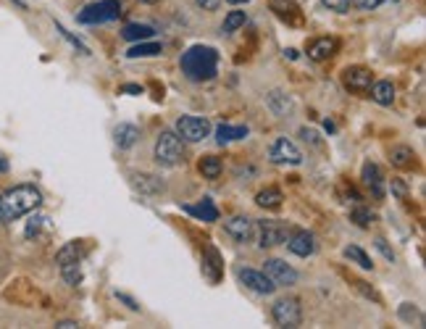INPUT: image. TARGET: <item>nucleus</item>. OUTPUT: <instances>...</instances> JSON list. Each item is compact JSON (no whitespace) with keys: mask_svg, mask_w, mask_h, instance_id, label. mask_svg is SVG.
Wrapping results in <instances>:
<instances>
[{"mask_svg":"<svg viewBox=\"0 0 426 329\" xmlns=\"http://www.w3.org/2000/svg\"><path fill=\"white\" fill-rule=\"evenodd\" d=\"M229 5H242V3H250V0H226Z\"/></svg>","mask_w":426,"mask_h":329,"instance_id":"nucleus-46","label":"nucleus"},{"mask_svg":"<svg viewBox=\"0 0 426 329\" xmlns=\"http://www.w3.org/2000/svg\"><path fill=\"white\" fill-rule=\"evenodd\" d=\"M290 229L279 222H253V240L258 243V248H274V245H282L287 240Z\"/></svg>","mask_w":426,"mask_h":329,"instance_id":"nucleus-4","label":"nucleus"},{"mask_svg":"<svg viewBox=\"0 0 426 329\" xmlns=\"http://www.w3.org/2000/svg\"><path fill=\"white\" fill-rule=\"evenodd\" d=\"M82 256V250H79V245L77 243H68L66 248H61L58 250V256H55V263L61 266V263H71V261H79Z\"/></svg>","mask_w":426,"mask_h":329,"instance_id":"nucleus-32","label":"nucleus"},{"mask_svg":"<svg viewBox=\"0 0 426 329\" xmlns=\"http://www.w3.org/2000/svg\"><path fill=\"white\" fill-rule=\"evenodd\" d=\"M292 98L290 95H284V92H279V90H274L269 92V108H271L276 116H287L292 111Z\"/></svg>","mask_w":426,"mask_h":329,"instance_id":"nucleus-21","label":"nucleus"},{"mask_svg":"<svg viewBox=\"0 0 426 329\" xmlns=\"http://www.w3.org/2000/svg\"><path fill=\"white\" fill-rule=\"evenodd\" d=\"M390 161H392V166L397 169H413L416 166V153H413V148L408 145H397L390 150Z\"/></svg>","mask_w":426,"mask_h":329,"instance_id":"nucleus-20","label":"nucleus"},{"mask_svg":"<svg viewBox=\"0 0 426 329\" xmlns=\"http://www.w3.org/2000/svg\"><path fill=\"white\" fill-rule=\"evenodd\" d=\"M337 48H340V42L334 37H319V40H313L308 45V58L310 61H326V58H332L337 53Z\"/></svg>","mask_w":426,"mask_h":329,"instance_id":"nucleus-14","label":"nucleus"},{"mask_svg":"<svg viewBox=\"0 0 426 329\" xmlns=\"http://www.w3.org/2000/svg\"><path fill=\"white\" fill-rule=\"evenodd\" d=\"M284 243H287V248H290V253L300 256V259H308V256L316 253V237H313L310 232H303V229L290 232Z\"/></svg>","mask_w":426,"mask_h":329,"instance_id":"nucleus-12","label":"nucleus"},{"mask_svg":"<svg viewBox=\"0 0 426 329\" xmlns=\"http://www.w3.org/2000/svg\"><path fill=\"white\" fill-rule=\"evenodd\" d=\"M356 287H358L360 293L366 295V298H371V300H379V295L374 293V290H371V287H369V285H366V282H356Z\"/></svg>","mask_w":426,"mask_h":329,"instance_id":"nucleus-41","label":"nucleus"},{"mask_svg":"<svg viewBox=\"0 0 426 329\" xmlns=\"http://www.w3.org/2000/svg\"><path fill=\"white\" fill-rule=\"evenodd\" d=\"M248 137V127H229V124H222L219 129H216V140L219 142H235V140H242Z\"/></svg>","mask_w":426,"mask_h":329,"instance_id":"nucleus-25","label":"nucleus"},{"mask_svg":"<svg viewBox=\"0 0 426 329\" xmlns=\"http://www.w3.org/2000/svg\"><path fill=\"white\" fill-rule=\"evenodd\" d=\"M185 211L192 213V216H198V219H203V222H216L219 219V211H216V206L211 200H203L200 206H185Z\"/></svg>","mask_w":426,"mask_h":329,"instance_id":"nucleus-26","label":"nucleus"},{"mask_svg":"<svg viewBox=\"0 0 426 329\" xmlns=\"http://www.w3.org/2000/svg\"><path fill=\"white\" fill-rule=\"evenodd\" d=\"M155 35L153 27H148V24H129V27H124V32L121 37L124 40H129V42H139V40H150Z\"/></svg>","mask_w":426,"mask_h":329,"instance_id":"nucleus-23","label":"nucleus"},{"mask_svg":"<svg viewBox=\"0 0 426 329\" xmlns=\"http://www.w3.org/2000/svg\"><path fill=\"white\" fill-rule=\"evenodd\" d=\"M376 248H379V253H382V256H384L387 261H395V253L390 250V245L384 243L382 237H376Z\"/></svg>","mask_w":426,"mask_h":329,"instance_id":"nucleus-38","label":"nucleus"},{"mask_svg":"<svg viewBox=\"0 0 426 329\" xmlns=\"http://www.w3.org/2000/svg\"><path fill=\"white\" fill-rule=\"evenodd\" d=\"M226 235L229 237H235L237 243H250L253 240V219H248V216H232L226 224Z\"/></svg>","mask_w":426,"mask_h":329,"instance_id":"nucleus-13","label":"nucleus"},{"mask_svg":"<svg viewBox=\"0 0 426 329\" xmlns=\"http://www.w3.org/2000/svg\"><path fill=\"white\" fill-rule=\"evenodd\" d=\"M5 169H8V163H5L3 158H0V172H5Z\"/></svg>","mask_w":426,"mask_h":329,"instance_id":"nucleus-47","label":"nucleus"},{"mask_svg":"<svg viewBox=\"0 0 426 329\" xmlns=\"http://www.w3.org/2000/svg\"><path fill=\"white\" fill-rule=\"evenodd\" d=\"M321 5H324L326 11H334V14H347L350 0H321Z\"/></svg>","mask_w":426,"mask_h":329,"instance_id":"nucleus-35","label":"nucleus"},{"mask_svg":"<svg viewBox=\"0 0 426 329\" xmlns=\"http://www.w3.org/2000/svg\"><path fill=\"white\" fill-rule=\"evenodd\" d=\"M42 222H45V216H29V222H27V229H24V237H37V232L42 229Z\"/></svg>","mask_w":426,"mask_h":329,"instance_id":"nucleus-34","label":"nucleus"},{"mask_svg":"<svg viewBox=\"0 0 426 329\" xmlns=\"http://www.w3.org/2000/svg\"><path fill=\"white\" fill-rule=\"evenodd\" d=\"M392 192L397 195V198H403V200L408 198V187H405V182H403V179H392Z\"/></svg>","mask_w":426,"mask_h":329,"instance_id":"nucleus-37","label":"nucleus"},{"mask_svg":"<svg viewBox=\"0 0 426 329\" xmlns=\"http://www.w3.org/2000/svg\"><path fill=\"white\" fill-rule=\"evenodd\" d=\"M263 274L271 279L276 287H290V285L297 282V272H295L292 266H287L284 261H279V259L266 261V263H263Z\"/></svg>","mask_w":426,"mask_h":329,"instance_id":"nucleus-9","label":"nucleus"},{"mask_svg":"<svg viewBox=\"0 0 426 329\" xmlns=\"http://www.w3.org/2000/svg\"><path fill=\"white\" fill-rule=\"evenodd\" d=\"M300 135H303V140H306V142H313V145H319V135H316V132H310V129H303Z\"/></svg>","mask_w":426,"mask_h":329,"instance_id":"nucleus-42","label":"nucleus"},{"mask_svg":"<svg viewBox=\"0 0 426 329\" xmlns=\"http://www.w3.org/2000/svg\"><path fill=\"white\" fill-rule=\"evenodd\" d=\"M203 272L211 277V282H219L222 279V256L216 248H205V256H203Z\"/></svg>","mask_w":426,"mask_h":329,"instance_id":"nucleus-19","label":"nucleus"},{"mask_svg":"<svg viewBox=\"0 0 426 329\" xmlns=\"http://www.w3.org/2000/svg\"><path fill=\"white\" fill-rule=\"evenodd\" d=\"M374 85V74L363 66H347L342 71V87L356 92V95H366Z\"/></svg>","mask_w":426,"mask_h":329,"instance_id":"nucleus-8","label":"nucleus"},{"mask_svg":"<svg viewBox=\"0 0 426 329\" xmlns=\"http://www.w3.org/2000/svg\"><path fill=\"white\" fill-rule=\"evenodd\" d=\"M363 185L371 190L374 198H384V176H382V169L376 166V163H363Z\"/></svg>","mask_w":426,"mask_h":329,"instance_id":"nucleus-15","label":"nucleus"},{"mask_svg":"<svg viewBox=\"0 0 426 329\" xmlns=\"http://www.w3.org/2000/svg\"><path fill=\"white\" fill-rule=\"evenodd\" d=\"M216 64H219V55L213 48H203V45H195L182 55V71L187 74L189 82H205V79H213L216 77Z\"/></svg>","mask_w":426,"mask_h":329,"instance_id":"nucleus-2","label":"nucleus"},{"mask_svg":"<svg viewBox=\"0 0 426 329\" xmlns=\"http://www.w3.org/2000/svg\"><path fill=\"white\" fill-rule=\"evenodd\" d=\"M121 90H124V92H132V95H139V92H142V87L139 85H124Z\"/></svg>","mask_w":426,"mask_h":329,"instance_id":"nucleus-44","label":"nucleus"},{"mask_svg":"<svg viewBox=\"0 0 426 329\" xmlns=\"http://www.w3.org/2000/svg\"><path fill=\"white\" fill-rule=\"evenodd\" d=\"M403 319H413V316H418V311H416V308H413V311H410V303H405V306H403Z\"/></svg>","mask_w":426,"mask_h":329,"instance_id":"nucleus-43","label":"nucleus"},{"mask_svg":"<svg viewBox=\"0 0 426 329\" xmlns=\"http://www.w3.org/2000/svg\"><path fill=\"white\" fill-rule=\"evenodd\" d=\"M116 298H119L121 303L129 308V311H139V303H137L135 298H129V295H124V293H116Z\"/></svg>","mask_w":426,"mask_h":329,"instance_id":"nucleus-39","label":"nucleus"},{"mask_svg":"<svg viewBox=\"0 0 426 329\" xmlns=\"http://www.w3.org/2000/svg\"><path fill=\"white\" fill-rule=\"evenodd\" d=\"M195 3H198L203 11H216V8L222 5V0H195Z\"/></svg>","mask_w":426,"mask_h":329,"instance_id":"nucleus-40","label":"nucleus"},{"mask_svg":"<svg viewBox=\"0 0 426 329\" xmlns=\"http://www.w3.org/2000/svg\"><path fill=\"white\" fill-rule=\"evenodd\" d=\"M200 174L208 176V179H219V174H222V161L216 156L200 158Z\"/></svg>","mask_w":426,"mask_h":329,"instance_id":"nucleus-30","label":"nucleus"},{"mask_svg":"<svg viewBox=\"0 0 426 329\" xmlns=\"http://www.w3.org/2000/svg\"><path fill=\"white\" fill-rule=\"evenodd\" d=\"M58 327H61V329H74V327H77V324H74V321H61Z\"/></svg>","mask_w":426,"mask_h":329,"instance_id":"nucleus-45","label":"nucleus"},{"mask_svg":"<svg viewBox=\"0 0 426 329\" xmlns=\"http://www.w3.org/2000/svg\"><path fill=\"white\" fill-rule=\"evenodd\" d=\"M161 53V45L158 42H137L135 48H129V58H150V55H158Z\"/></svg>","mask_w":426,"mask_h":329,"instance_id":"nucleus-29","label":"nucleus"},{"mask_svg":"<svg viewBox=\"0 0 426 329\" xmlns=\"http://www.w3.org/2000/svg\"><path fill=\"white\" fill-rule=\"evenodd\" d=\"M237 277L245 287H250V290L258 295H271L274 290H276V285H274L271 279L266 277L263 272H256V269H239Z\"/></svg>","mask_w":426,"mask_h":329,"instance_id":"nucleus-11","label":"nucleus"},{"mask_svg":"<svg viewBox=\"0 0 426 329\" xmlns=\"http://www.w3.org/2000/svg\"><path fill=\"white\" fill-rule=\"evenodd\" d=\"M139 3H158V0H139Z\"/></svg>","mask_w":426,"mask_h":329,"instance_id":"nucleus-48","label":"nucleus"},{"mask_svg":"<svg viewBox=\"0 0 426 329\" xmlns=\"http://www.w3.org/2000/svg\"><path fill=\"white\" fill-rule=\"evenodd\" d=\"M271 3V11L279 18H284L287 24H297L300 21V5L295 0H269Z\"/></svg>","mask_w":426,"mask_h":329,"instance_id":"nucleus-17","label":"nucleus"},{"mask_svg":"<svg viewBox=\"0 0 426 329\" xmlns=\"http://www.w3.org/2000/svg\"><path fill=\"white\" fill-rule=\"evenodd\" d=\"M342 253H345V259H347V261L358 263L360 269H374V263H371V259H369V256H366V253L360 250L358 245H347V248H345Z\"/></svg>","mask_w":426,"mask_h":329,"instance_id":"nucleus-28","label":"nucleus"},{"mask_svg":"<svg viewBox=\"0 0 426 329\" xmlns=\"http://www.w3.org/2000/svg\"><path fill=\"white\" fill-rule=\"evenodd\" d=\"M369 92H371V98H374L379 105H392V101H395L392 82H374Z\"/></svg>","mask_w":426,"mask_h":329,"instance_id":"nucleus-22","label":"nucleus"},{"mask_svg":"<svg viewBox=\"0 0 426 329\" xmlns=\"http://www.w3.org/2000/svg\"><path fill=\"white\" fill-rule=\"evenodd\" d=\"M269 158H271L274 163H292V166H297V163L303 161V153L297 150V145H295L292 140L279 137L271 145V150H269Z\"/></svg>","mask_w":426,"mask_h":329,"instance_id":"nucleus-10","label":"nucleus"},{"mask_svg":"<svg viewBox=\"0 0 426 329\" xmlns=\"http://www.w3.org/2000/svg\"><path fill=\"white\" fill-rule=\"evenodd\" d=\"M350 219H353L360 229H366V226H371V222H374V213H371V211H366V208H356V211L350 213Z\"/></svg>","mask_w":426,"mask_h":329,"instance_id":"nucleus-33","label":"nucleus"},{"mask_svg":"<svg viewBox=\"0 0 426 329\" xmlns=\"http://www.w3.org/2000/svg\"><path fill=\"white\" fill-rule=\"evenodd\" d=\"M42 206V195L34 185H18L14 190L0 195V224L14 222L18 216H27Z\"/></svg>","mask_w":426,"mask_h":329,"instance_id":"nucleus-1","label":"nucleus"},{"mask_svg":"<svg viewBox=\"0 0 426 329\" xmlns=\"http://www.w3.org/2000/svg\"><path fill=\"white\" fill-rule=\"evenodd\" d=\"M121 14V3L119 0H101V3H92L87 5L85 11L79 14L82 24H103V21H114Z\"/></svg>","mask_w":426,"mask_h":329,"instance_id":"nucleus-6","label":"nucleus"},{"mask_svg":"<svg viewBox=\"0 0 426 329\" xmlns=\"http://www.w3.org/2000/svg\"><path fill=\"white\" fill-rule=\"evenodd\" d=\"M61 277L66 285L77 287L82 282V269H79V261H71V263H61Z\"/></svg>","mask_w":426,"mask_h":329,"instance_id":"nucleus-27","label":"nucleus"},{"mask_svg":"<svg viewBox=\"0 0 426 329\" xmlns=\"http://www.w3.org/2000/svg\"><path fill=\"white\" fill-rule=\"evenodd\" d=\"M155 161H158V166H163V169H174V166H179L182 161H185V153H182V140L176 137V132H161L158 140H155Z\"/></svg>","mask_w":426,"mask_h":329,"instance_id":"nucleus-3","label":"nucleus"},{"mask_svg":"<svg viewBox=\"0 0 426 329\" xmlns=\"http://www.w3.org/2000/svg\"><path fill=\"white\" fill-rule=\"evenodd\" d=\"M114 140H116V145H119L121 150H129L137 140H139V129H137L135 124H119L114 129Z\"/></svg>","mask_w":426,"mask_h":329,"instance_id":"nucleus-18","label":"nucleus"},{"mask_svg":"<svg viewBox=\"0 0 426 329\" xmlns=\"http://www.w3.org/2000/svg\"><path fill=\"white\" fill-rule=\"evenodd\" d=\"M282 192L276 190V187H266V190H261L256 195V203L261 208H269V211H276V208L282 206Z\"/></svg>","mask_w":426,"mask_h":329,"instance_id":"nucleus-24","label":"nucleus"},{"mask_svg":"<svg viewBox=\"0 0 426 329\" xmlns=\"http://www.w3.org/2000/svg\"><path fill=\"white\" fill-rule=\"evenodd\" d=\"M271 319L276 327H300L303 311L297 298H279L271 306Z\"/></svg>","mask_w":426,"mask_h":329,"instance_id":"nucleus-5","label":"nucleus"},{"mask_svg":"<svg viewBox=\"0 0 426 329\" xmlns=\"http://www.w3.org/2000/svg\"><path fill=\"white\" fill-rule=\"evenodd\" d=\"M211 135V124L208 119H200V116H182L176 122V137L187 140V142H200Z\"/></svg>","mask_w":426,"mask_h":329,"instance_id":"nucleus-7","label":"nucleus"},{"mask_svg":"<svg viewBox=\"0 0 426 329\" xmlns=\"http://www.w3.org/2000/svg\"><path fill=\"white\" fill-rule=\"evenodd\" d=\"M129 179H132V185H135L137 190L142 192V195H158V192L163 190V182H161V179H158V176H155V174H132V176H129Z\"/></svg>","mask_w":426,"mask_h":329,"instance_id":"nucleus-16","label":"nucleus"},{"mask_svg":"<svg viewBox=\"0 0 426 329\" xmlns=\"http://www.w3.org/2000/svg\"><path fill=\"white\" fill-rule=\"evenodd\" d=\"M239 27H245V11H229L226 18H224V32L226 35H232V32H237Z\"/></svg>","mask_w":426,"mask_h":329,"instance_id":"nucleus-31","label":"nucleus"},{"mask_svg":"<svg viewBox=\"0 0 426 329\" xmlns=\"http://www.w3.org/2000/svg\"><path fill=\"white\" fill-rule=\"evenodd\" d=\"M358 8H363V11H374V8H379V5H387V3H397V0H353Z\"/></svg>","mask_w":426,"mask_h":329,"instance_id":"nucleus-36","label":"nucleus"}]
</instances>
